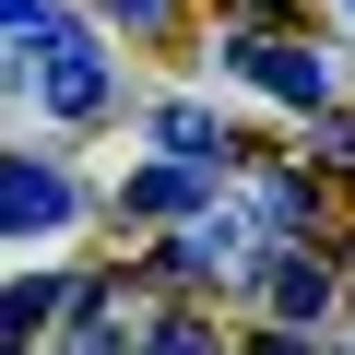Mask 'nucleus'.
Masks as SVG:
<instances>
[{
    "mask_svg": "<svg viewBox=\"0 0 355 355\" xmlns=\"http://www.w3.org/2000/svg\"><path fill=\"white\" fill-rule=\"evenodd\" d=\"M320 296H331L320 261H272V308H284V320H320Z\"/></svg>",
    "mask_w": 355,
    "mask_h": 355,
    "instance_id": "nucleus-8",
    "label": "nucleus"
},
{
    "mask_svg": "<svg viewBox=\"0 0 355 355\" xmlns=\"http://www.w3.org/2000/svg\"><path fill=\"white\" fill-rule=\"evenodd\" d=\"M48 308H60V284H12V296H0V355H24Z\"/></svg>",
    "mask_w": 355,
    "mask_h": 355,
    "instance_id": "nucleus-7",
    "label": "nucleus"
},
{
    "mask_svg": "<svg viewBox=\"0 0 355 355\" xmlns=\"http://www.w3.org/2000/svg\"><path fill=\"white\" fill-rule=\"evenodd\" d=\"M320 154H331V166H355V119H320Z\"/></svg>",
    "mask_w": 355,
    "mask_h": 355,
    "instance_id": "nucleus-11",
    "label": "nucleus"
},
{
    "mask_svg": "<svg viewBox=\"0 0 355 355\" xmlns=\"http://www.w3.org/2000/svg\"><path fill=\"white\" fill-rule=\"evenodd\" d=\"M166 261H178V272H249V225H214V214H202Z\"/></svg>",
    "mask_w": 355,
    "mask_h": 355,
    "instance_id": "nucleus-5",
    "label": "nucleus"
},
{
    "mask_svg": "<svg viewBox=\"0 0 355 355\" xmlns=\"http://www.w3.org/2000/svg\"><path fill=\"white\" fill-rule=\"evenodd\" d=\"M154 355H214V331L202 320H154Z\"/></svg>",
    "mask_w": 355,
    "mask_h": 355,
    "instance_id": "nucleus-9",
    "label": "nucleus"
},
{
    "mask_svg": "<svg viewBox=\"0 0 355 355\" xmlns=\"http://www.w3.org/2000/svg\"><path fill=\"white\" fill-rule=\"evenodd\" d=\"M107 12H119V24H130V36H154V24H166V12H178V0H107Z\"/></svg>",
    "mask_w": 355,
    "mask_h": 355,
    "instance_id": "nucleus-10",
    "label": "nucleus"
},
{
    "mask_svg": "<svg viewBox=\"0 0 355 355\" xmlns=\"http://www.w3.org/2000/svg\"><path fill=\"white\" fill-rule=\"evenodd\" d=\"M261 95H284V107H320V48H296V36H237L225 48Z\"/></svg>",
    "mask_w": 355,
    "mask_h": 355,
    "instance_id": "nucleus-2",
    "label": "nucleus"
},
{
    "mask_svg": "<svg viewBox=\"0 0 355 355\" xmlns=\"http://www.w3.org/2000/svg\"><path fill=\"white\" fill-rule=\"evenodd\" d=\"M0 225H12V237H48V225H71V178L60 166H0Z\"/></svg>",
    "mask_w": 355,
    "mask_h": 355,
    "instance_id": "nucleus-3",
    "label": "nucleus"
},
{
    "mask_svg": "<svg viewBox=\"0 0 355 355\" xmlns=\"http://www.w3.org/2000/svg\"><path fill=\"white\" fill-rule=\"evenodd\" d=\"M119 202H130V214H190V202H202V166H142Z\"/></svg>",
    "mask_w": 355,
    "mask_h": 355,
    "instance_id": "nucleus-6",
    "label": "nucleus"
},
{
    "mask_svg": "<svg viewBox=\"0 0 355 355\" xmlns=\"http://www.w3.org/2000/svg\"><path fill=\"white\" fill-rule=\"evenodd\" d=\"M0 24H36V0H0Z\"/></svg>",
    "mask_w": 355,
    "mask_h": 355,
    "instance_id": "nucleus-13",
    "label": "nucleus"
},
{
    "mask_svg": "<svg viewBox=\"0 0 355 355\" xmlns=\"http://www.w3.org/2000/svg\"><path fill=\"white\" fill-rule=\"evenodd\" d=\"M249 355H308V331H261V343H249Z\"/></svg>",
    "mask_w": 355,
    "mask_h": 355,
    "instance_id": "nucleus-12",
    "label": "nucleus"
},
{
    "mask_svg": "<svg viewBox=\"0 0 355 355\" xmlns=\"http://www.w3.org/2000/svg\"><path fill=\"white\" fill-rule=\"evenodd\" d=\"M36 95H48L60 119H95V107H107V60H95V36L36 24Z\"/></svg>",
    "mask_w": 355,
    "mask_h": 355,
    "instance_id": "nucleus-1",
    "label": "nucleus"
},
{
    "mask_svg": "<svg viewBox=\"0 0 355 355\" xmlns=\"http://www.w3.org/2000/svg\"><path fill=\"white\" fill-rule=\"evenodd\" d=\"M343 12H355V0H343Z\"/></svg>",
    "mask_w": 355,
    "mask_h": 355,
    "instance_id": "nucleus-14",
    "label": "nucleus"
},
{
    "mask_svg": "<svg viewBox=\"0 0 355 355\" xmlns=\"http://www.w3.org/2000/svg\"><path fill=\"white\" fill-rule=\"evenodd\" d=\"M154 142H166V166H225V154H237V130H225V119H202V107H166V119H154Z\"/></svg>",
    "mask_w": 355,
    "mask_h": 355,
    "instance_id": "nucleus-4",
    "label": "nucleus"
}]
</instances>
